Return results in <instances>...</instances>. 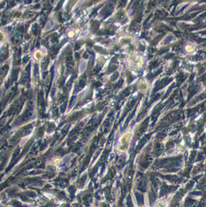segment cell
<instances>
[{
	"label": "cell",
	"mask_w": 206,
	"mask_h": 207,
	"mask_svg": "<svg viewBox=\"0 0 206 207\" xmlns=\"http://www.w3.org/2000/svg\"><path fill=\"white\" fill-rule=\"evenodd\" d=\"M166 204H165V202L164 200H159L158 202L156 203V206L155 207H165Z\"/></svg>",
	"instance_id": "obj_1"
}]
</instances>
